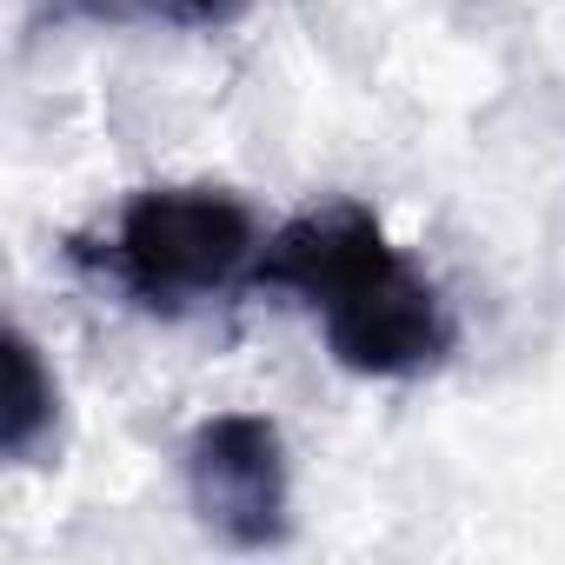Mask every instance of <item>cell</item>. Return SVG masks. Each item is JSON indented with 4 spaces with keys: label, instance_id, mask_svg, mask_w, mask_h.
I'll return each instance as SVG.
<instances>
[{
    "label": "cell",
    "instance_id": "cell-1",
    "mask_svg": "<svg viewBox=\"0 0 565 565\" xmlns=\"http://www.w3.org/2000/svg\"><path fill=\"white\" fill-rule=\"evenodd\" d=\"M266 273L300 287L320 307L333 347L366 373H413L446 347V320H439L433 287L360 213L294 226L279 239V253L266 259Z\"/></svg>",
    "mask_w": 565,
    "mask_h": 565
},
{
    "label": "cell",
    "instance_id": "cell-2",
    "mask_svg": "<svg viewBox=\"0 0 565 565\" xmlns=\"http://www.w3.org/2000/svg\"><path fill=\"white\" fill-rule=\"evenodd\" d=\"M253 253V220L220 193H153L120 220L114 259L147 300H186L226 287Z\"/></svg>",
    "mask_w": 565,
    "mask_h": 565
},
{
    "label": "cell",
    "instance_id": "cell-3",
    "mask_svg": "<svg viewBox=\"0 0 565 565\" xmlns=\"http://www.w3.org/2000/svg\"><path fill=\"white\" fill-rule=\"evenodd\" d=\"M193 499L206 525H220L239 545H259L279 532V505H287V472H279V446L259 419H220L193 446Z\"/></svg>",
    "mask_w": 565,
    "mask_h": 565
},
{
    "label": "cell",
    "instance_id": "cell-4",
    "mask_svg": "<svg viewBox=\"0 0 565 565\" xmlns=\"http://www.w3.org/2000/svg\"><path fill=\"white\" fill-rule=\"evenodd\" d=\"M147 8H167L173 21H213V14H233L239 0H147Z\"/></svg>",
    "mask_w": 565,
    "mask_h": 565
}]
</instances>
